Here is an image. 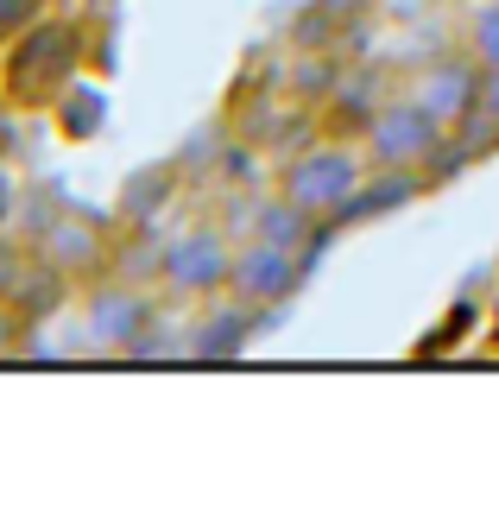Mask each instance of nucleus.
Segmentation results:
<instances>
[{"instance_id": "obj_3", "label": "nucleus", "mask_w": 499, "mask_h": 512, "mask_svg": "<svg viewBox=\"0 0 499 512\" xmlns=\"http://www.w3.org/2000/svg\"><path fill=\"white\" fill-rule=\"evenodd\" d=\"M228 272H234V247L222 228H190L177 234L158 260V279H165L171 298H209V291H228Z\"/></svg>"}, {"instance_id": "obj_10", "label": "nucleus", "mask_w": 499, "mask_h": 512, "mask_svg": "<svg viewBox=\"0 0 499 512\" xmlns=\"http://www.w3.org/2000/svg\"><path fill=\"white\" fill-rule=\"evenodd\" d=\"M379 108H386V89H379V76H342L329 95V127H373Z\"/></svg>"}, {"instance_id": "obj_14", "label": "nucleus", "mask_w": 499, "mask_h": 512, "mask_svg": "<svg viewBox=\"0 0 499 512\" xmlns=\"http://www.w3.org/2000/svg\"><path fill=\"white\" fill-rule=\"evenodd\" d=\"M335 83H342V70H335L329 57H316V64H297V76H291V95H297V102H329V95H335Z\"/></svg>"}, {"instance_id": "obj_6", "label": "nucleus", "mask_w": 499, "mask_h": 512, "mask_svg": "<svg viewBox=\"0 0 499 512\" xmlns=\"http://www.w3.org/2000/svg\"><path fill=\"white\" fill-rule=\"evenodd\" d=\"M481 70H487L481 57H468V64H462V57H443V64H430L424 76H417V89H411V95H417V102H424L443 127H462L468 114L487 102Z\"/></svg>"}, {"instance_id": "obj_8", "label": "nucleus", "mask_w": 499, "mask_h": 512, "mask_svg": "<svg viewBox=\"0 0 499 512\" xmlns=\"http://www.w3.org/2000/svg\"><path fill=\"white\" fill-rule=\"evenodd\" d=\"M247 336H253V304L234 298V310H215L190 329V354L196 361H228V354L247 348Z\"/></svg>"}, {"instance_id": "obj_5", "label": "nucleus", "mask_w": 499, "mask_h": 512, "mask_svg": "<svg viewBox=\"0 0 499 512\" xmlns=\"http://www.w3.org/2000/svg\"><path fill=\"white\" fill-rule=\"evenodd\" d=\"M304 260L310 253H297V247H278V241H253L247 247H234V272H228V291L241 304H291V291L297 279H304Z\"/></svg>"}, {"instance_id": "obj_2", "label": "nucleus", "mask_w": 499, "mask_h": 512, "mask_svg": "<svg viewBox=\"0 0 499 512\" xmlns=\"http://www.w3.org/2000/svg\"><path fill=\"white\" fill-rule=\"evenodd\" d=\"M278 190L304 215H316V222H342V209L354 203V190H361V159H354L348 146H310L285 165Z\"/></svg>"}, {"instance_id": "obj_17", "label": "nucleus", "mask_w": 499, "mask_h": 512, "mask_svg": "<svg viewBox=\"0 0 499 512\" xmlns=\"http://www.w3.org/2000/svg\"><path fill=\"white\" fill-rule=\"evenodd\" d=\"M19 266H26V260H19V253H13L7 241H0V298H7V291H13V279H19Z\"/></svg>"}, {"instance_id": "obj_12", "label": "nucleus", "mask_w": 499, "mask_h": 512, "mask_svg": "<svg viewBox=\"0 0 499 512\" xmlns=\"http://www.w3.org/2000/svg\"><path fill=\"white\" fill-rule=\"evenodd\" d=\"M38 253H45L51 266H64V272H95L102 253H108V241H95L89 228H64V222H57V228L38 234Z\"/></svg>"}, {"instance_id": "obj_9", "label": "nucleus", "mask_w": 499, "mask_h": 512, "mask_svg": "<svg viewBox=\"0 0 499 512\" xmlns=\"http://www.w3.org/2000/svg\"><path fill=\"white\" fill-rule=\"evenodd\" d=\"M424 190V177L417 171H398V165H386L373 177V184H361L354 190V203L342 209V222H373V215H392L398 203H411V196Z\"/></svg>"}, {"instance_id": "obj_16", "label": "nucleus", "mask_w": 499, "mask_h": 512, "mask_svg": "<svg viewBox=\"0 0 499 512\" xmlns=\"http://www.w3.org/2000/svg\"><path fill=\"white\" fill-rule=\"evenodd\" d=\"M38 7H45V0H0V45L26 32L32 19H38Z\"/></svg>"}, {"instance_id": "obj_11", "label": "nucleus", "mask_w": 499, "mask_h": 512, "mask_svg": "<svg viewBox=\"0 0 499 512\" xmlns=\"http://www.w3.org/2000/svg\"><path fill=\"white\" fill-rule=\"evenodd\" d=\"M171 184H177V165H165V171H133L127 177V196H121V222L127 228H152L158 209L171 203Z\"/></svg>"}, {"instance_id": "obj_13", "label": "nucleus", "mask_w": 499, "mask_h": 512, "mask_svg": "<svg viewBox=\"0 0 499 512\" xmlns=\"http://www.w3.org/2000/svg\"><path fill=\"white\" fill-rule=\"evenodd\" d=\"M51 114H57V133H64V140H89V133L108 121V102H102V89L70 83V89L51 102Z\"/></svg>"}, {"instance_id": "obj_18", "label": "nucleus", "mask_w": 499, "mask_h": 512, "mask_svg": "<svg viewBox=\"0 0 499 512\" xmlns=\"http://www.w3.org/2000/svg\"><path fill=\"white\" fill-rule=\"evenodd\" d=\"M7 215H13V177L0 171V228H7Z\"/></svg>"}, {"instance_id": "obj_4", "label": "nucleus", "mask_w": 499, "mask_h": 512, "mask_svg": "<svg viewBox=\"0 0 499 512\" xmlns=\"http://www.w3.org/2000/svg\"><path fill=\"white\" fill-rule=\"evenodd\" d=\"M443 146V121L417 102H386L379 108V121L367 127V159L386 171V165H398V171H417V165H430V152Z\"/></svg>"}, {"instance_id": "obj_1", "label": "nucleus", "mask_w": 499, "mask_h": 512, "mask_svg": "<svg viewBox=\"0 0 499 512\" xmlns=\"http://www.w3.org/2000/svg\"><path fill=\"white\" fill-rule=\"evenodd\" d=\"M76 64H83V26L76 19H32L0 64V95L13 108H51L76 83Z\"/></svg>"}, {"instance_id": "obj_15", "label": "nucleus", "mask_w": 499, "mask_h": 512, "mask_svg": "<svg viewBox=\"0 0 499 512\" xmlns=\"http://www.w3.org/2000/svg\"><path fill=\"white\" fill-rule=\"evenodd\" d=\"M468 51L481 57L487 70H499V0H493V7H481V13H474V26H468Z\"/></svg>"}, {"instance_id": "obj_7", "label": "nucleus", "mask_w": 499, "mask_h": 512, "mask_svg": "<svg viewBox=\"0 0 499 512\" xmlns=\"http://www.w3.org/2000/svg\"><path fill=\"white\" fill-rule=\"evenodd\" d=\"M89 323H95V336H102L108 348H139V336L152 329V298L139 285H102L89 298Z\"/></svg>"}]
</instances>
